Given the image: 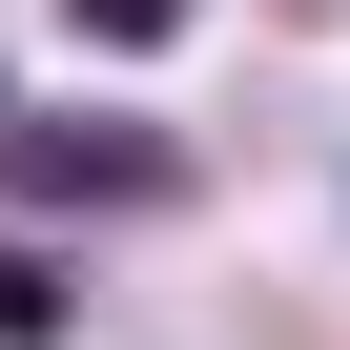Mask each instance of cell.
Wrapping results in <instances>:
<instances>
[{
	"mask_svg": "<svg viewBox=\"0 0 350 350\" xmlns=\"http://www.w3.org/2000/svg\"><path fill=\"white\" fill-rule=\"evenodd\" d=\"M21 186L42 206H165L186 144H165V124H21Z\"/></svg>",
	"mask_w": 350,
	"mask_h": 350,
	"instance_id": "1",
	"label": "cell"
},
{
	"mask_svg": "<svg viewBox=\"0 0 350 350\" xmlns=\"http://www.w3.org/2000/svg\"><path fill=\"white\" fill-rule=\"evenodd\" d=\"M83 42H186V0H62Z\"/></svg>",
	"mask_w": 350,
	"mask_h": 350,
	"instance_id": "2",
	"label": "cell"
},
{
	"mask_svg": "<svg viewBox=\"0 0 350 350\" xmlns=\"http://www.w3.org/2000/svg\"><path fill=\"white\" fill-rule=\"evenodd\" d=\"M42 329H62V288H42L21 247H0V350H42Z\"/></svg>",
	"mask_w": 350,
	"mask_h": 350,
	"instance_id": "3",
	"label": "cell"
}]
</instances>
